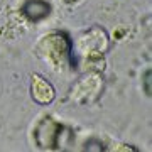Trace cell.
Returning <instances> with one entry per match:
<instances>
[{"label": "cell", "mask_w": 152, "mask_h": 152, "mask_svg": "<svg viewBox=\"0 0 152 152\" xmlns=\"http://www.w3.org/2000/svg\"><path fill=\"white\" fill-rule=\"evenodd\" d=\"M22 14L27 17L29 20L39 22L51 14V5L46 0H27L22 7Z\"/></svg>", "instance_id": "6"}, {"label": "cell", "mask_w": 152, "mask_h": 152, "mask_svg": "<svg viewBox=\"0 0 152 152\" xmlns=\"http://www.w3.org/2000/svg\"><path fill=\"white\" fill-rule=\"evenodd\" d=\"M68 134L64 127L58 122L51 118V117H44L34 129V140L37 144L39 149H61L63 145V137Z\"/></svg>", "instance_id": "2"}, {"label": "cell", "mask_w": 152, "mask_h": 152, "mask_svg": "<svg viewBox=\"0 0 152 152\" xmlns=\"http://www.w3.org/2000/svg\"><path fill=\"white\" fill-rule=\"evenodd\" d=\"M31 95H32V100L39 105L51 103L56 96L53 85L49 81H46L42 76H39V75L32 76V81H31Z\"/></svg>", "instance_id": "5"}, {"label": "cell", "mask_w": 152, "mask_h": 152, "mask_svg": "<svg viewBox=\"0 0 152 152\" xmlns=\"http://www.w3.org/2000/svg\"><path fill=\"white\" fill-rule=\"evenodd\" d=\"M115 151H135L134 147H115Z\"/></svg>", "instance_id": "9"}, {"label": "cell", "mask_w": 152, "mask_h": 152, "mask_svg": "<svg viewBox=\"0 0 152 152\" xmlns=\"http://www.w3.org/2000/svg\"><path fill=\"white\" fill-rule=\"evenodd\" d=\"M85 69L90 73H102L105 69V59L102 54L85 56Z\"/></svg>", "instance_id": "7"}, {"label": "cell", "mask_w": 152, "mask_h": 152, "mask_svg": "<svg viewBox=\"0 0 152 152\" xmlns=\"http://www.w3.org/2000/svg\"><path fill=\"white\" fill-rule=\"evenodd\" d=\"M103 90V81L100 78V73H88L81 80L75 83L71 88L69 98L78 105H86L95 102Z\"/></svg>", "instance_id": "3"}, {"label": "cell", "mask_w": 152, "mask_h": 152, "mask_svg": "<svg viewBox=\"0 0 152 152\" xmlns=\"http://www.w3.org/2000/svg\"><path fill=\"white\" fill-rule=\"evenodd\" d=\"M63 2H66V4H73V2H76V0H63Z\"/></svg>", "instance_id": "10"}, {"label": "cell", "mask_w": 152, "mask_h": 152, "mask_svg": "<svg viewBox=\"0 0 152 152\" xmlns=\"http://www.w3.org/2000/svg\"><path fill=\"white\" fill-rule=\"evenodd\" d=\"M145 95H151V69L145 71Z\"/></svg>", "instance_id": "8"}, {"label": "cell", "mask_w": 152, "mask_h": 152, "mask_svg": "<svg viewBox=\"0 0 152 152\" xmlns=\"http://www.w3.org/2000/svg\"><path fill=\"white\" fill-rule=\"evenodd\" d=\"M37 56L42 58L53 69L64 71L66 68H73V42L64 32H49L36 46Z\"/></svg>", "instance_id": "1"}, {"label": "cell", "mask_w": 152, "mask_h": 152, "mask_svg": "<svg viewBox=\"0 0 152 152\" xmlns=\"http://www.w3.org/2000/svg\"><path fill=\"white\" fill-rule=\"evenodd\" d=\"M108 36L103 29L100 27H91L90 31L83 32L78 41H76V49L80 51V54L85 56H93V54H103L108 49Z\"/></svg>", "instance_id": "4"}]
</instances>
